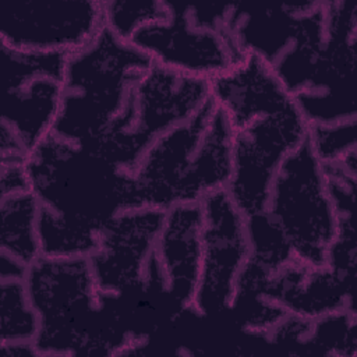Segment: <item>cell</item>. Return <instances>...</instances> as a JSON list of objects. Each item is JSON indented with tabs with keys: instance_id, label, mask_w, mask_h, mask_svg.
Here are the masks:
<instances>
[{
	"instance_id": "1",
	"label": "cell",
	"mask_w": 357,
	"mask_h": 357,
	"mask_svg": "<svg viewBox=\"0 0 357 357\" xmlns=\"http://www.w3.org/2000/svg\"><path fill=\"white\" fill-rule=\"evenodd\" d=\"M25 283L39 319V357L123 356L148 344V336L128 325L121 297L99 290L88 258L40 255Z\"/></svg>"
},
{
	"instance_id": "2",
	"label": "cell",
	"mask_w": 357,
	"mask_h": 357,
	"mask_svg": "<svg viewBox=\"0 0 357 357\" xmlns=\"http://www.w3.org/2000/svg\"><path fill=\"white\" fill-rule=\"evenodd\" d=\"M233 170V131L209 99L192 117L158 137L124 173L123 209L199 202L225 190Z\"/></svg>"
},
{
	"instance_id": "3",
	"label": "cell",
	"mask_w": 357,
	"mask_h": 357,
	"mask_svg": "<svg viewBox=\"0 0 357 357\" xmlns=\"http://www.w3.org/2000/svg\"><path fill=\"white\" fill-rule=\"evenodd\" d=\"M153 61L106 26L68 53L64 91L52 134L92 148L127 110Z\"/></svg>"
},
{
	"instance_id": "4",
	"label": "cell",
	"mask_w": 357,
	"mask_h": 357,
	"mask_svg": "<svg viewBox=\"0 0 357 357\" xmlns=\"http://www.w3.org/2000/svg\"><path fill=\"white\" fill-rule=\"evenodd\" d=\"M25 166L39 206L77 229L99 234L123 209L126 172L86 146L50 134Z\"/></svg>"
},
{
	"instance_id": "5",
	"label": "cell",
	"mask_w": 357,
	"mask_h": 357,
	"mask_svg": "<svg viewBox=\"0 0 357 357\" xmlns=\"http://www.w3.org/2000/svg\"><path fill=\"white\" fill-rule=\"evenodd\" d=\"M209 99V79L153 63L134 88L128 109L89 149L131 172L158 137L187 121Z\"/></svg>"
},
{
	"instance_id": "6",
	"label": "cell",
	"mask_w": 357,
	"mask_h": 357,
	"mask_svg": "<svg viewBox=\"0 0 357 357\" xmlns=\"http://www.w3.org/2000/svg\"><path fill=\"white\" fill-rule=\"evenodd\" d=\"M265 212L283 233L293 259L310 268L325 265L337 231V215L322 163L308 138L282 162Z\"/></svg>"
},
{
	"instance_id": "7",
	"label": "cell",
	"mask_w": 357,
	"mask_h": 357,
	"mask_svg": "<svg viewBox=\"0 0 357 357\" xmlns=\"http://www.w3.org/2000/svg\"><path fill=\"white\" fill-rule=\"evenodd\" d=\"M233 131V170L226 187L245 215L265 209L273 178L284 158L308 135V123L297 102L261 110Z\"/></svg>"
},
{
	"instance_id": "8",
	"label": "cell",
	"mask_w": 357,
	"mask_h": 357,
	"mask_svg": "<svg viewBox=\"0 0 357 357\" xmlns=\"http://www.w3.org/2000/svg\"><path fill=\"white\" fill-rule=\"evenodd\" d=\"M4 98L1 121L31 153L53 131L64 91L68 53L0 43Z\"/></svg>"
},
{
	"instance_id": "9",
	"label": "cell",
	"mask_w": 357,
	"mask_h": 357,
	"mask_svg": "<svg viewBox=\"0 0 357 357\" xmlns=\"http://www.w3.org/2000/svg\"><path fill=\"white\" fill-rule=\"evenodd\" d=\"M201 272L191 312L212 317L230 308L240 271L250 258L245 215L229 192L213 191L201 201Z\"/></svg>"
},
{
	"instance_id": "10",
	"label": "cell",
	"mask_w": 357,
	"mask_h": 357,
	"mask_svg": "<svg viewBox=\"0 0 357 357\" xmlns=\"http://www.w3.org/2000/svg\"><path fill=\"white\" fill-rule=\"evenodd\" d=\"M356 3L325 1V42L310 85L294 96L308 124L357 119Z\"/></svg>"
},
{
	"instance_id": "11",
	"label": "cell",
	"mask_w": 357,
	"mask_h": 357,
	"mask_svg": "<svg viewBox=\"0 0 357 357\" xmlns=\"http://www.w3.org/2000/svg\"><path fill=\"white\" fill-rule=\"evenodd\" d=\"M156 208L121 209L100 229L88 257L99 290L117 297H145L144 276L163 223Z\"/></svg>"
},
{
	"instance_id": "12",
	"label": "cell",
	"mask_w": 357,
	"mask_h": 357,
	"mask_svg": "<svg viewBox=\"0 0 357 357\" xmlns=\"http://www.w3.org/2000/svg\"><path fill=\"white\" fill-rule=\"evenodd\" d=\"M130 42L155 64L205 79L220 74L245 54L226 31L197 28L188 4L170 1L167 18L139 28Z\"/></svg>"
},
{
	"instance_id": "13",
	"label": "cell",
	"mask_w": 357,
	"mask_h": 357,
	"mask_svg": "<svg viewBox=\"0 0 357 357\" xmlns=\"http://www.w3.org/2000/svg\"><path fill=\"white\" fill-rule=\"evenodd\" d=\"M103 28V0L25 1L1 15L0 43L20 50L73 53Z\"/></svg>"
},
{
	"instance_id": "14",
	"label": "cell",
	"mask_w": 357,
	"mask_h": 357,
	"mask_svg": "<svg viewBox=\"0 0 357 357\" xmlns=\"http://www.w3.org/2000/svg\"><path fill=\"white\" fill-rule=\"evenodd\" d=\"M202 209L199 202L177 204L165 211L156 240V258L166 294L180 312L190 311L201 272Z\"/></svg>"
},
{
	"instance_id": "15",
	"label": "cell",
	"mask_w": 357,
	"mask_h": 357,
	"mask_svg": "<svg viewBox=\"0 0 357 357\" xmlns=\"http://www.w3.org/2000/svg\"><path fill=\"white\" fill-rule=\"evenodd\" d=\"M317 1L278 6L233 4L226 33L243 53H254L271 66L293 45L304 17Z\"/></svg>"
},
{
	"instance_id": "16",
	"label": "cell",
	"mask_w": 357,
	"mask_h": 357,
	"mask_svg": "<svg viewBox=\"0 0 357 357\" xmlns=\"http://www.w3.org/2000/svg\"><path fill=\"white\" fill-rule=\"evenodd\" d=\"M0 251L26 265L40 257L38 238L39 202L32 191L0 198Z\"/></svg>"
},
{
	"instance_id": "17",
	"label": "cell",
	"mask_w": 357,
	"mask_h": 357,
	"mask_svg": "<svg viewBox=\"0 0 357 357\" xmlns=\"http://www.w3.org/2000/svg\"><path fill=\"white\" fill-rule=\"evenodd\" d=\"M356 322V310L350 308L314 318L301 353L354 357L357 353Z\"/></svg>"
},
{
	"instance_id": "18",
	"label": "cell",
	"mask_w": 357,
	"mask_h": 357,
	"mask_svg": "<svg viewBox=\"0 0 357 357\" xmlns=\"http://www.w3.org/2000/svg\"><path fill=\"white\" fill-rule=\"evenodd\" d=\"M39 319L25 279L0 282V344L33 342Z\"/></svg>"
},
{
	"instance_id": "19",
	"label": "cell",
	"mask_w": 357,
	"mask_h": 357,
	"mask_svg": "<svg viewBox=\"0 0 357 357\" xmlns=\"http://www.w3.org/2000/svg\"><path fill=\"white\" fill-rule=\"evenodd\" d=\"M250 258L271 272L293 261L290 247L278 225L264 211L245 216Z\"/></svg>"
},
{
	"instance_id": "20",
	"label": "cell",
	"mask_w": 357,
	"mask_h": 357,
	"mask_svg": "<svg viewBox=\"0 0 357 357\" xmlns=\"http://www.w3.org/2000/svg\"><path fill=\"white\" fill-rule=\"evenodd\" d=\"M169 15V1L103 0L105 26L117 38L130 42L142 26L163 21Z\"/></svg>"
},
{
	"instance_id": "21",
	"label": "cell",
	"mask_w": 357,
	"mask_h": 357,
	"mask_svg": "<svg viewBox=\"0 0 357 357\" xmlns=\"http://www.w3.org/2000/svg\"><path fill=\"white\" fill-rule=\"evenodd\" d=\"M308 142L322 165L357 152V119L332 124H308Z\"/></svg>"
},
{
	"instance_id": "22",
	"label": "cell",
	"mask_w": 357,
	"mask_h": 357,
	"mask_svg": "<svg viewBox=\"0 0 357 357\" xmlns=\"http://www.w3.org/2000/svg\"><path fill=\"white\" fill-rule=\"evenodd\" d=\"M25 162L0 163V198L31 191V181Z\"/></svg>"
},
{
	"instance_id": "23",
	"label": "cell",
	"mask_w": 357,
	"mask_h": 357,
	"mask_svg": "<svg viewBox=\"0 0 357 357\" xmlns=\"http://www.w3.org/2000/svg\"><path fill=\"white\" fill-rule=\"evenodd\" d=\"M29 265L15 257L0 251V282L13 279H25Z\"/></svg>"
},
{
	"instance_id": "24",
	"label": "cell",
	"mask_w": 357,
	"mask_h": 357,
	"mask_svg": "<svg viewBox=\"0 0 357 357\" xmlns=\"http://www.w3.org/2000/svg\"><path fill=\"white\" fill-rule=\"evenodd\" d=\"M0 350L6 356H29V357H39V353L33 344V342H13L0 344Z\"/></svg>"
}]
</instances>
